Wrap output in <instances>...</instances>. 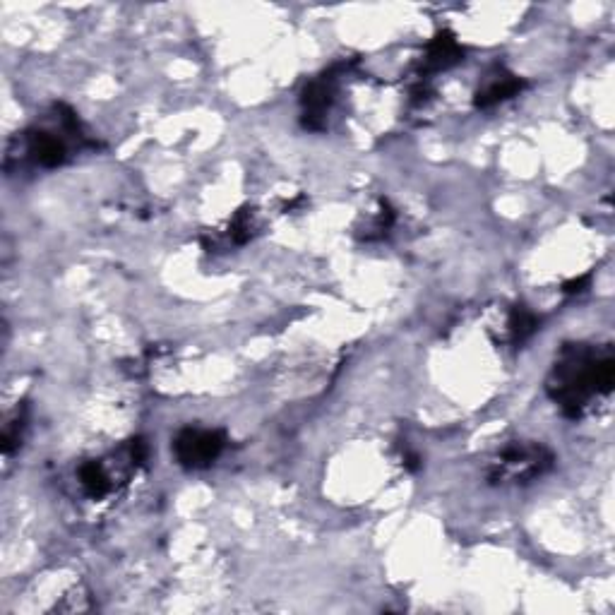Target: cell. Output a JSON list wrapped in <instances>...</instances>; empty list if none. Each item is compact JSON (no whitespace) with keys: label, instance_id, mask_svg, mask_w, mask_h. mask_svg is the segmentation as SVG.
I'll list each match as a JSON object with an SVG mask.
<instances>
[{"label":"cell","instance_id":"cell-1","mask_svg":"<svg viewBox=\"0 0 615 615\" xmlns=\"http://www.w3.org/2000/svg\"><path fill=\"white\" fill-rule=\"evenodd\" d=\"M615 385V358L611 346L565 344L555 358L546 392L560 406L565 419L579 421L594 397H606Z\"/></svg>","mask_w":615,"mask_h":615},{"label":"cell","instance_id":"cell-2","mask_svg":"<svg viewBox=\"0 0 615 615\" xmlns=\"http://www.w3.org/2000/svg\"><path fill=\"white\" fill-rule=\"evenodd\" d=\"M553 452L539 443H512L491 464V483H529L551 471Z\"/></svg>","mask_w":615,"mask_h":615},{"label":"cell","instance_id":"cell-3","mask_svg":"<svg viewBox=\"0 0 615 615\" xmlns=\"http://www.w3.org/2000/svg\"><path fill=\"white\" fill-rule=\"evenodd\" d=\"M226 445L222 431H207V428H185L173 440V455L185 469H205L217 462Z\"/></svg>","mask_w":615,"mask_h":615},{"label":"cell","instance_id":"cell-4","mask_svg":"<svg viewBox=\"0 0 615 615\" xmlns=\"http://www.w3.org/2000/svg\"><path fill=\"white\" fill-rule=\"evenodd\" d=\"M334 99V77L322 75L318 80H313L310 85L303 89L301 106H303V125L308 130H322L325 128L327 111H330Z\"/></svg>","mask_w":615,"mask_h":615},{"label":"cell","instance_id":"cell-5","mask_svg":"<svg viewBox=\"0 0 615 615\" xmlns=\"http://www.w3.org/2000/svg\"><path fill=\"white\" fill-rule=\"evenodd\" d=\"M464 58V49L459 46L457 37L452 32H440L426 49V58L421 63V75L419 80L426 82L428 75L440 73V70H447L450 65L459 63Z\"/></svg>","mask_w":615,"mask_h":615},{"label":"cell","instance_id":"cell-6","mask_svg":"<svg viewBox=\"0 0 615 615\" xmlns=\"http://www.w3.org/2000/svg\"><path fill=\"white\" fill-rule=\"evenodd\" d=\"M524 87H527V82L500 68L495 75H488V80L483 82L479 92H476V109H493V106L517 97Z\"/></svg>","mask_w":615,"mask_h":615},{"label":"cell","instance_id":"cell-7","mask_svg":"<svg viewBox=\"0 0 615 615\" xmlns=\"http://www.w3.org/2000/svg\"><path fill=\"white\" fill-rule=\"evenodd\" d=\"M27 154L41 169H56L68 159V147L63 137L49 133V130H32L27 135Z\"/></svg>","mask_w":615,"mask_h":615},{"label":"cell","instance_id":"cell-8","mask_svg":"<svg viewBox=\"0 0 615 615\" xmlns=\"http://www.w3.org/2000/svg\"><path fill=\"white\" fill-rule=\"evenodd\" d=\"M80 486L92 500L106 498L113 491L111 474L104 467V462H87L80 467Z\"/></svg>","mask_w":615,"mask_h":615},{"label":"cell","instance_id":"cell-9","mask_svg":"<svg viewBox=\"0 0 615 615\" xmlns=\"http://www.w3.org/2000/svg\"><path fill=\"white\" fill-rule=\"evenodd\" d=\"M507 330H510L512 342L524 344L531 334L539 330V318H536L529 308L517 306V308H512L510 320H507Z\"/></svg>","mask_w":615,"mask_h":615},{"label":"cell","instance_id":"cell-10","mask_svg":"<svg viewBox=\"0 0 615 615\" xmlns=\"http://www.w3.org/2000/svg\"><path fill=\"white\" fill-rule=\"evenodd\" d=\"M253 231H255L253 212L243 210V212H238L234 219H231L229 238H231V243H234V246H243V243H248L250 238H253Z\"/></svg>","mask_w":615,"mask_h":615},{"label":"cell","instance_id":"cell-11","mask_svg":"<svg viewBox=\"0 0 615 615\" xmlns=\"http://www.w3.org/2000/svg\"><path fill=\"white\" fill-rule=\"evenodd\" d=\"M589 284V274H584V277H577V279H570V282L563 284V291L565 294H582L584 286Z\"/></svg>","mask_w":615,"mask_h":615}]
</instances>
